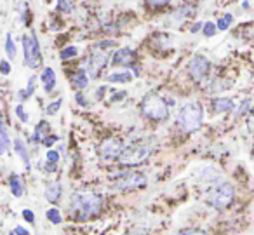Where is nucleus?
Listing matches in <instances>:
<instances>
[{
	"mask_svg": "<svg viewBox=\"0 0 254 235\" xmlns=\"http://www.w3.org/2000/svg\"><path fill=\"white\" fill-rule=\"evenodd\" d=\"M101 206H103L101 195H98V193H94V192H89V190L75 192L70 200L71 216L80 221L96 216V214L101 211Z\"/></svg>",
	"mask_w": 254,
	"mask_h": 235,
	"instance_id": "nucleus-1",
	"label": "nucleus"
},
{
	"mask_svg": "<svg viewBox=\"0 0 254 235\" xmlns=\"http://www.w3.org/2000/svg\"><path fill=\"white\" fill-rule=\"evenodd\" d=\"M155 148V141L152 140H141V141H132L127 147H124L122 154H120L119 160L122 165H127V167H134V165H139L150 157V154Z\"/></svg>",
	"mask_w": 254,
	"mask_h": 235,
	"instance_id": "nucleus-2",
	"label": "nucleus"
},
{
	"mask_svg": "<svg viewBox=\"0 0 254 235\" xmlns=\"http://www.w3.org/2000/svg\"><path fill=\"white\" fill-rule=\"evenodd\" d=\"M202 119H204L202 106L198 103H187V105L181 106L180 115H178V124L185 133H193V131L200 129Z\"/></svg>",
	"mask_w": 254,
	"mask_h": 235,
	"instance_id": "nucleus-3",
	"label": "nucleus"
},
{
	"mask_svg": "<svg viewBox=\"0 0 254 235\" xmlns=\"http://www.w3.org/2000/svg\"><path fill=\"white\" fill-rule=\"evenodd\" d=\"M141 112L145 117L152 120H164L169 115V106H167L166 99L160 98L157 94H148L145 96V99L141 101Z\"/></svg>",
	"mask_w": 254,
	"mask_h": 235,
	"instance_id": "nucleus-4",
	"label": "nucleus"
},
{
	"mask_svg": "<svg viewBox=\"0 0 254 235\" xmlns=\"http://www.w3.org/2000/svg\"><path fill=\"white\" fill-rule=\"evenodd\" d=\"M233 197H235V188L230 183H219L214 188L209 192L207 200L214 209H225L230 204L233 202Z\"/></svg>",
	"mask_w": 254,
	"mask_h": 235,
	"instance_id": "nucleus-5",
	"label": "nucleus"
},
{
	"mask_svg": "<svg viewBox=\"0 0 254 235\" xmlns=\"http://www.w3.org/2000/svg\"><path fill=\"white\" fill-rule=\"evenodd\" d=\"M23 51H25V65L30 68H39L42 65V53H40V46L37 35H25L23 37Z\"/></svg>",
	"mask_w": 254,
	"mask_h": 235,
	"instance_id": "nucleus-6",
	"label": "nucleus"
},
{
	"mask_svg": "<svg viewBox=\"0 0 254 235\" xmlns=\"http://www.w3.org/2000/svg\"><path fill=\"white\" fill-rule=\"evenodd\" d=\"M146 176L143 172H126L122 174L119 179L115 181V188L117 190H122V192H129V190H134V188H141V186L146 185Z\"/></svg>",
	"mask_w": 254,
	"mask_h": 235,
	"instance_id": "nucleus-7",
	"label": "nucleus"
},
{
	"mask_svg": "<svg viewBox=\"0 0 254 235\" xmlns=\"http://www.w3.org/2000/svg\"><path fill=\"white\" fill-rule=\"evenodd\" d=\"M188 72H190L193 80H197V82L204 80L209 75V72H211V61L205 56H202V54H197V56L190 61V65H188Z\"/></svg>",
	"mask_w": 254,
	"mask_h": 235,
	"instance_id": "nucleus-8",
	"label": "nucleus"
},
{
	"mask_svg": "<svg viewBox=\"0 0 254 235\" xmlns=\"http://www.w3.org/2000/svg\"><path fill=\"white\" fill-rule=\"evenodd\" d=\"M106 63H108V53H105L101 47L96 46V51L87 61V72L91 74V77H98V74L106 67Z\"/></svg>",
	"mask_w": 254,
	"mask_h": 235,
	"instance_id": "nucleus-9",
	"label": "nucleus"
},
{
	"mask_svg": "<svg viewBox=\"0 0 254 235\" xmlns=\"http://www.w3.org/2000/svg\"><path fill=\"white\" fill-rule=\"evenodd\" d=\"M124 150V145L120 143L119 140H106L101 143L99 147V154H101L103 158H115V157H120Z\"/></svg>",
	"mask_w": 254,
	"mask_h": 235,
	"instance_id": "nucleus-10",
	"label": "nucleus"
},
{
	"mask_svg": "<svg viewBox=\"0 0 254 235\" xmlns=\"http://www.w3.org/2000/svg\"><path fill=\"white\" fill-rule=\"evenodd\" d=\"M112 63L115 67H131L134 63V53L129 47H122V49L115 51V54L112 58Z\"/></svg>",
	"mask_w": 254,
	"mask_h": 235,
	"instance_id": "nucleus-11",
	"label": "nucleus"
},
{
	"mask_svg": "<svg viewBox=\"0 0 254 235\" xmlns=\"http://www.w3.org/2000/svg\"><path fill=\"white\" fill-rule=\"evenodd\" d=\"M70 80H71V85H73L75 89H85V87H87V84H89L87 70H84V68H78V70L70 77Z\"/></svg>",
	"mask_w": 254,
	"mask_h": 235,
	"instance_id": "nucleus-12",
	"label": "nucleus"
},
{
	"mask_svg": "<svg viewBox=\"0 0 254 235\" xmlns=\"http://www.w3.org/2000/svg\"><path fill=\"white\" fill-rule=\"evenodd\" d=\"M40 80L44 84V89L46 92H51L56 85V74H54L53 68H44L42 70V75H40Z\"/></svg>",
	"mask_w": 254,
	"mask_h": 235,
	"instance_id": "nucleus-13",
	"label": "nucleus"
},
{
	"mask_svg": "<svg viewBox=\"0 0 254 235\" xmlns=\"http://www.w3.org/2000/svg\"><path fill=\"white\" fill-rule=\"evenodd\" d=\"M233 101L230 98H216L212 101V112L214 113H226L233 110Z\"/></svg>",
	"mask_w": 254,
	"mask_h": 235,
	"instance_id": "nucleus-14",
	"label": "nucleus"
},
{
	"mask_svg": "<svg viewBox=\"0 0 254 235\" xmlns=\"http://www.w3.org/2000/svg\"><path fill=\"white\" fill-rule=\"evenodd\" d=\"M14 152L21 157V160L25 162L26 165V171H30L32 169V165H30V155H28V148H26V145L23 143L21 140H14Z\"/></svg>",
	"mask_w": 254,
	"mask_h": 235,
	"instance_id": "nucleus-15",
	"label": "nucleus"
},
{
	"mask_svg": "<svg viewBox=\"0 0 254 235\" xmlns=\"http://www.w3.org/2000/svg\"><path fill=\"white\" fill-rule=\"evenodd\" d=\"M46 197L49 202H58L61 197V185L58 181H51L46 188Z\"/></svg>",
	"mask_w": 254,
	"mask_h": 235,
	"instance_id": "nucleus-16",
	"label": "nucleus"
},
{
	"mask_svg": "<svg viewBox=\"0 0 254 235\" xmlns=\"http://www.w3.org/2000/svg\"><path fill=\"white\" fill-rule=\"evenodd\" d=\"M47 131H49V124H47L46 120L39 122V126L35 127V133H33V136H32L33 143H42L47 138Z\"/></svg>",
	"mask_w": 254,
	"mask_h": 235,
	"instance_id": "nucleus-17",
	"label": "nucleus"
},
{
	"mask_svg": "<svg viewBox=\"0 0 254 235\" xmlns=\"http://www.w3.org/2000/svg\"><path fill=\"white\" fill-rule=\"evenodd\" d=\"M9 145H11V140H9L7 126L2 122V124H0V154H7Z\"/></svg>",
	"mask_w": 254,
	"mask_h": 235,
	"instance_id": "nucleus-18",
	"label": "nucleus"
},
{
	"mask_svg": "<svg viewBox=\"0 0 254 235\" xmlns=\"http://www.w3.org/2000/svg\"><path fill=\"white\" fill-rule=\"evenodd\" d=\"M9 185H11V190L14 193V197H21L23 192H25V185H23V179L19 178L18 174H11L9 178Z\"/></svg>",
	"mask_w": 254,
	"mask_h": 235,
	"instance_id": "nucleus-19",
	"label": "nucleus"
},
{
	"mask_svg": "<svg viewBox=\"0 0 254 235\" xmlns=\"http://www.w3.org/2000/svg\"><path fill=\"white\" fill-rule=\"evenodd\" d=\"M108 82H113V84H126V82L132 80V74L131 72H119V74H112L106 78Z\"/></svg>",
	"mask_w": 254,
	"mask_h": 235,
	"instance_id": "nucleus-20",
	"label": "nucleus"
},
{
	"mask_svg": "<svg viewBox=\"0 0 254 235\" xmlns=\"http://www.w3.org/2000/svg\"><path fill=\"white\" fill-rule=\"evenodd\" d=\"M35 82H37V77H30V82H28V85H26V89L19 91V99H21V101L28 99L30 96L33 94V91H35Z\"/></svg>",
	"mask_w": 254,
	"mask_h": 235,
	"instance_id": "nucleus-21",
	"label": "nucleus"
},
{
	"mask_svg": "<svg viewBox=\"0 0 254 235\" xmlns=\"http://www.w3.org/2000/svg\"><path fill=\"white\" fill-rule=\"evenodd\" d=\"M5 53H7V56L11 58V60L16 58V44H14V40H12L11 33L5 35Z\"/></svg>",
	"mask_w": 254,
	"mask_h": 235,
	"instance_id": "nucleus-22",
	"label": "nucleus"
},
{
	"mask_svg": "<svg viewBox=\"0 0 254 235\" xmlns=\"http://www.w3.org/2000/svg\"><path fill=\"white\" fill-rule=\"evenodd\" d=\"M46 216H47V220H49L53 225H60L61 221H63V218H61V213L56 209V207H51V209L46 213Z\"/></svg>",
	"mask_w": 254,
	"mask_h": 235,
	"instance_id": "nucleus-23",
	"label": "nucleus"
},
{
	"mask_svg": "<svg viewBox=\"0 0 254 235\" xmlns=\"http://www.w3.org/2000/svg\"><path fill=\"white\" fill-rule=\"evenodd\" d=\"M78 54V49L75 46H70V47H64L63 51H61V60H70V58H75Z\"/></svg>",
	"mask_w": 254,
	"mask_h": 235,
	"instance_id": "nucleus-24",
	"label": "nucleus"
},
{
	"mask_svg": "<svg viewBox=\"0 0 254 235\" xmlns=\"http://www.w3.org/2000/svg\"><path fill=\"white\" fill-rule=\"evenodd\" d=\"M232 21H233V16L232 14L221 16V18H219V21H218V30H228L230 25H232Z\"/></svg>",
	"mask_w": 254,
	"mask_h": 235,
	"instance_id": "nucleus-25",
	"label": "nucleus"
},
{
	"mask_svg": "<svg viewBox=\"0 0 254 235\" xmlns=\"http://www.w3.org/2000/svg\"><path fill=\"white\" fill-rule=\"evenodd\" d=\"M218 32V25H214V23H204V35L205 37H214V33Z\"/></svg>",
	"mask_w": 254,
	"mask_h": 235,
	"instance_id": "nucleus-26",
	"label": "nucleus"
},
{
	"mask_svg": "<svg viewBox=\"0 0 254 235\" xmlns=\"http://www.w3.org/2000/svg\"><path fill=\"white\" fill-rule=\"evenodd\" d=\"M14 112H16V115H18V119L21 120L23 124H26V122H28V119H30V117L26 115V112H25V106H23V105H18V106H16V108H14Z\"/></svg>",
	"mask_w": 254,
	"mask_h": 235,
	"instance_id": "nucleus-27",
	"label": "nucleus"
},
{
	"mask_svg": "<svg viewBox=\"0 0 254 235\" xmlns=\"http://www.w3.org/2000/svg\"><path fill=\"white\" fill-rule=\"evenodd\" d=\"M58 9L63 12H71L73 9V4H71L70 0H58Z\"/></svg>",
	"mask_w": 254,
	"mask_h": 235,
	"instance_id": "nucleus-28",
	"label": "nucleus"
},
{
	"mask_svg": "<svg viewBox=\"0 0 254 235\" xmlns=\"http://www.w3.org/2000/svg\"><path fill=\"white\" fill-rule=\"evenodd\" d=\"M61 103H63V101H61V99H58V101H53V103H51V105L47 106V110H46L47 115H56V112H58V110H60Z\"/></svg>",
	"mask_w": 254,
	"mask_h": 235,
	"instance_id": "nucleus-29",
	"label": "nucleus"
},
{
	"mask_svg": "<svg viewBox=\"0 0 254 235\" xmlns=\"http://www.w3.org/2000/svg\"><path fill=\"white\" fill-rule=\"evenodd\" d=\"M178 235H207L204 230H198V228H190V230H183Z\"/></svg>",
	"mask_w": 254,
	"mask_h": 235,
	"instance_id": "nucleus-30",
	"label": "nucleus"
},
{
	"mask_svg": "<svg viewBox=\"0 0 254 235\" xmlns=\"http://www.w3.org/2000/svg\"><path fill=\"white\" fill-rule=\"evenodd\" d=\"M58 160H60V154H58L56 150L47 152V162H54V164H58Z\"/></svg>",
	"mask_w": 254,
	"mask_h": 235,
	"instance_id": "nucleus-31",
	"label": "nucleus"
},
{
	"mask_svg": "<svg viewBox=\"0 0 254 235\" xmlns=\"http://www.w3.org/2000/svg\"><path fill=\"white\" fill-rule=\"evenodd\" d=\"M23 218H25V220L28 221L30 225L35 223V216H33V213H32L30 209H25V211H23Z\"/></svg>",
	"mask_w": 254,
	"mask_h": 235,
	"instance_id": "nucleus-32",
	"label": "nucleus"
},
{
	"mask_svg": "<svg viewBox=\"0 0 254 235\" xmlns=\"http://www.w3.org/2000/svg\"><path fill=\"white\" fill-rule=\"evenodd\" d=\"M0 68H2V75H9V72H11V65L7 63V60H2Z\"/></svg>",
	"mask_w": 254,
	"mask_h": 235,
	"instance_id": "nucleus-33",
	"label": "nucleus"
},
{
	"mask_svg": "<svg viewBox=\"0 0 254 235\" xmlns=\"http://www.w3.org/2000/svg\"><path fill=\"white\" fill-rule=\"evenodd\" d=\"M148 2V5H152V7H160V5H166L169 0H146Z\"/></svg>",
	"mask_w": 254,
	"mask_h": 235,
	"instance_id": "nucleus-34",
	"label": "nucleus"
},
{
	"mask_svg": "<svg viewBox=\"0 0 254 235\" xmlns=\"http://www.w3.org/2000/svg\"><path fill=\"white\" fill-rule=\"evenodd\" d=\"M56 141H58V136H47L46 140H44V145H46V147H53Z\"/></svg>",
	"mask_w": 254,
	"mask_h": 235,
	"instance_id": "nucleus-35",
	"label": "nucleus"
},
{
	"mask_svg": "<svg viewBox=\"0 0 254 235\" xmlns=\"http://www.w3.org/2000/svg\"><path fill=\"white\" fill-rule=\"evenodd\" d=\"M12 232H14L16 235H32V234H30L28 230H26V228H23V227H16V228H14V230H12Z\"/></svg>",
	"mask_w": 254,
	"mask_h": 235,
	"instance_id": "nucleus-36",
	"label": "nucleus"
},
{
	"mask_svg": "<svg viewBox=\"0 0 254 235\" xmlns=\"http://www.w3.org/2000/svg\"><path fill=\"white\" fill-rule=\"evenodd\" d=\"M122 98H126V91H119L115 94H112V101H120Z\"/></svg>",
	"mask_w": 254,
	"mask_h": 235,
	"instance_id": "nucleus-37",
	"label": "nucleus"
},
{
	"mask_svg": "<svg viewBox=\"0 0 254 235\" xmlns=\"http://www.w3.org/2000/svg\"><path fill=\"white\" fill-rule=\"evenodd\" d=\"M249 105H251V103L246 99V101H244L242 105H240V108H239V115H244V113H246L247 110H249Z\"/></svg>",
	"mask_w": 254,
	"mask_h": 235,
	"instance_id": "nucleus-38",
	"label": "nucleus"
},
{
	"mask_svg": "<svg viewBox=\"0 0 254 235\" xmlns=\"http://www.w3.org/2000/svg\"><path fill=\"white\" fill-rule=\"evenodd\" d=\"M44 169H46L47 172H54V171H56V164H54V162H46Z\"/></svg>",
	"mask_w": 254,
	"mask_h": 235,
	"instance_id": "nucleus-39",
	"label": "nucleus"
},
{
	"mask_svg": "<svg viewBox=\"0 0 254 235\" xmlns=\"http://www.w3.org/2000/svg\"><path fill=\"white\" fill-rule=\"evenodd\" d=\"M77 103H78L80 106H87V101H85V98L80 94V92H77Z\"/></svg>",
	"mask_w": 254,
	"mask_h": 235,
	"instance_id": "nucleus-40",
	"label": "nucleus"
},
{
	"mask_svg": "<svg viewBox=\"0 0 254 235\" xmlns=\"http://www.w3.org/2000/svg\"><path fill=\"white\" fill-rule=\"evenodd\" d=\"M105 91H106V87L103 85V87H99V91H96V98H99L101 99L103 98V94H105Z\"/></svg>",
	"mask_w": 254,
	"mask_h": 235,
	"instance_id": "nucleus-41",
	"label": "nucleus"
},
{
	"mask_svg": "<svg viewBox=\"0 0 254 235\" xmlns=\"http://www.w3.org/2000/svg\"><path fill=\"white\" fill-rule=\"evenodd\" d=\"M200 28H204V25H202V23H197V25H193V26H191V32H198V30H200Z\"/></svg>",
	"mask_w": 254,
	"mask_h": 235,
	"instance_id": "nucleus-42",
	"label": "nucleus"
},
{
	"mask_svg": "<svg viewBox=\"0 0 254 235\" xmlns=\"http://www.w3.org/2000/svg\"><path fill=\"white\" fill-rule=\"evenodd\" d=\"M131 235H141V234H138V232H134V234H131Z\"/></svg>",
	"mask_w": 254,
	"mask_h": 235,
	"instance_id": "nucleus-43",
	"label": "nucleus"
},
{
	"mask_svg": "<svg viewBox=\"0 0 254 235\" xmlns=\"http://www.w3.org/2000/svg\"><path fill=\"white\" fill-rule=\"evenodd\" d=\"M253 117H254V110H253Z\"/></svg>",
	"mask_w": 254,
	"mask_h": 235,
	"instance_id": "nucleus-44",
	"label": "nucleus"
}]
</instances>
